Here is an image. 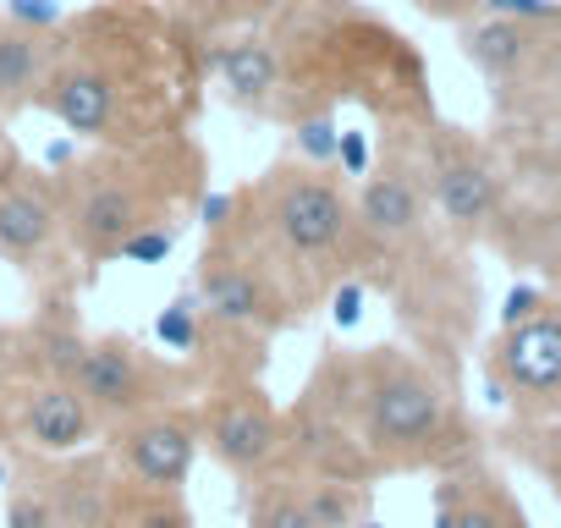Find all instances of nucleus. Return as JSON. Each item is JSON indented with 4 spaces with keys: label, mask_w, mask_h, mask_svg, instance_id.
Masks as SVG:
<instances>
[{
    "label": "nucleus",
    "mask_w": 561,
    "mask_h": 528,
    "mask_svg": "<svg viewBox=\"0 0 561 528\" xmlns=\"http://www.w3.org/2000/svg\"><path fill=\"white\" fill-rule=\"evenodd\" d=\"M209 78L226 105L309 127L342 105H364L386 133H419L435 122L424 56L364 0H280V7L209 45Z\"/></svg>",
    "instance_id": "1"
},
{
    "label": "nucleus",
    "mask_w": 561,
    "mask_h": 528,
    "mask_svg": "<svg viewBox=\"0 0 561 528\" xmlns=\"http://www.w3.org/2000/svg\"><path fill=\"white\" fill-rule=\"evenodd\" d=\"M209 94V39L165 0H105L56 28V61L39 94L72 138L154 144L193 133Z\"/></svg>",
    "instance_id": "2"
},
{
    "label": "nucleus",
    "mask_w": 561,
    "mask_h": 528,
    "mask_svg": "<svg viewBox=\"0 0 561 528\" xmlns=\"http://www.w3.org/2000/svg\"><path fill=\"white\" fill-rule=\"evenodd\" d=\"M287 424V468L298 473L369 484L380 473L457 468L468 457V424L451 375L402 342L325 353Z\"/></svg>",
    "instance_id": "3"
},
{
    "label": "nucleus",
    "mask_w": 561,
    "mask_h": 528,
    "mask_svg": "<svg viewBox=\"0 0 561 528\" xmlns=\"http://www.w3.org/2000/svg\"><path fill=\"white\" fill-rule=\"evenodd\" d=\"M215 220L231 226L298 303L314 314L325 298L369 276V237L358 220V193L347 171L309 154H280L264 176L215 204ZM204 220V226H215Z\"/></svg>",
    "instance_id": "4"
},
{
    "label": "nucleus",
    "mask_w": 561,
    "mask_h": 528,
    "mask_svg": "<svg viewBox=\"0 0 561 528\" xmlns=\"http://www.w3.org/2000/svg\"><path fill=\"white\" fill-rule=\"evenodd\" d=\"M61 182V215H67V248L83 264H111L133 242L154 231H176L209 182V154L193 133L154 138V144H94V154L56 171Z\"/></svg>",
    "instance_id": "5"
},
{
    "label": "nucleus",
    "mask_w": 561,
    "mask_h": 528,
    "mask_svg": "<svg viewBox=\"0 0 561 528\" xmlns=\"http://www.w3.org/2000/svg\"><path fill=\"white\" fill-rule=\"evenodd\" d=\"M193 287H198V347L215 353V364H204V386L259 380L270 342L304 320L270 264L220 220L209 226V237L198 248Z\"/></svg>",
    "instance_id": "6"
},
{
    "label": "nucleus",
    "mask_w": 561,
    "mask_h": 528,
    "mask_svg": "<svg viewBox=\"0 0 561 528\" xmlns=\"http://www.w3.org/2000/svg\"><path fill=\"white\" fill-rule=\"evenodd\" d=\"M462 61L484 78L495 116L528 138H561V12H479L457 28Z\"/></svg>",
    "instance_id": "7"
},
{
    "label": "nucleus",
    "mask_w": 561,
    "mask_h": 528,
    "mask_svg": "<svg viewBox=\"0 0 561 528\" xmlns=\"http://www.w3.org/2000/svg\"><path fill=\"white\" fill-rule=\"evenodd\" d=\"M413 149H419V171H424V187H430L440 226L462 248L501 242L506 204H512V171L495 160V149L479 144L473 133L451 127V122L419 127Z\"/></svg>",
    "instance_id": "8"
},
{
    "label": "nucleus",
    "mask_w": 561,
    "mask_h": 528,
    "mask_svg": "<svg viewBox=\"0 0 561 528\" xmlns=\"http://www.w3.org/2000/svg\"><path fill=\"white\" fill-rule=\"evenodd\" d=\"M67 386H78V397L100 413L105 429H116L149 408H171V402L204 391V375L193 364L144 353L133 336H83Z\"/></svg>",
    "instance_id": "9"
},
{
    "label": "nucleus",
    "mask_w": 561,
    "mask_h": 528,
    "mask_svg": "<svg viewBox=\"0 0 561 528\" xmlns=\"http://www.w3.org/2000/svg\"><path fill=\"white\" fill-rule=\"evenodd\" d=\"M198 424H204V446L209 457L253 484L275 468H287V451H293V424L270 402V391L259 380H215L204 386L198 397Z\"/></svg>",
    "instance_id": "10"
},
{
    "label": "nucleus",
    "mask_w": 561,
    "mask_h": 528,
    "mask_svg": "<svg viewBox=\"0 0 561 528\" xmlns=\"http://www.w3.org/2000/svg\"><path fill=\"white\" fill-rule=\"evenodd\" d=\"M490 375L517 418H556L561 413V303L512 320L490 347Z\"/></svg>",
    "instance_id": "11"
},
{
    "label": "nucleus",
    "mask_w": 561,
    "mask_h": 528,
    "mask_svg": "<svg viewBox=\"0 0 561 528\" xmlns=\"http://www.w3.org/2000/svg\"><path fill=\"white\" fill-rule=\"evenodd\" d=\"M198 451H204L198 402L149 408V413H138V418H127V424L111 429V462H116V473L133 479V484L187 490Z\"/></svg>",
    "instance_id": "12"
},
{
    "label": "nucleus",
    "mask_w": 561,
    "mask_h": 528,
    "mask_svg": "<svg viewBox=\"0 0 561 528\" xmlns=\"http://www.w3.org/2000/svg\"><path fill=\"white\" fill-rule=\"evenodd\" d=\"M56 248H67L61 182L23 165L0 187V259L18 264V271H39Z\"/></svg>",
    "instance_id": "13"
},
{
    "label": "nucleus",
    "mask_w": 561,
    "mask_h": 528,
    "mask_svg": "<svg viewBox=\"0 0 561 528\" xmlns=\"http://www.w3.org/2000/svg\"><path fill=\"white\" fill-rule=\"evenodd\" d=\"M18 435H23L34 451H45V457H72V451H83L89 440H100L105 424H100V413L78 397V386H67V380H56V375H39V380H28V386L18 391Z\"/></svg>",
    "instance_id": "14"
},
{
    "label": "nucleus",
    "mask_w": 561,
    "mask_h": 528,
    "mask_svg": "<svg viewBox=\"0 0 561 528\" xmlns=\"http://www.w3.org/2000/svg\"><path fill=\"white\" fill-rule=\"evenodd\" d=\"M56 61V28H28L0 12V122L39 105Z\"/></svg>",
    "instance_id": "15"
},
{
    "label": "nucleus",
    "mask_w": 561,
    "mask_h": 528,
    "mask_svg": "<svg viewBox=\"0 0 561 528\" xmlns=\"http://www.w3.org/2000/svg\"><path fill=\"white\" fill-rule=\"evenodd\" d=\"M435 528H528V512L517 506V495L495 473L473 468V473H457L440 484Z\"/></svg>",
    "instance_id": "16"
},
{
    "label": "nucleus",
    "mask_w": 561,
    "mask_h": 528,
    "mask_svg": "<svg viewBox=\"0 0 561 528\" xmlns=\"http://www.w3.org/2000/svg\"><path fill=\"white\" fill-rule=\"evenodd\" d=\"M248 528H325L304 495L298 468H275L248 484Z\"/></svg>",
    "instance_id": "17"
},
{
    "label": "nucleus",
    "mask_w": 561,
    "mask_h": 528,
    "mask_svg": "<svg viewBox=\"0 0 561 528\" xmlns=\"http://www.w3.org/2000/svg\"><path fill=\"white\" fill-rule=\"evenodd\" d=\"M100 528H193V512H187L182 490L116 479V495H111V512H105Z\"/></svg>",
    "instance_id": "18"
},
{
    "label": "nucleus",
    "mask_w": 561,
    "mask_h": 528,
    "mask_svg": "<svg viewBox=\"0 0 561 528\" xmlns=\"http://www.w3.org/2000/svg\"><path fill=\"white\" fill-rule=\"evenodd\" d=\"M304 479V495L314 506V517L325 528H358L364 512H369V484L358 479H336V473H298Z\"/></svg>",
    "instance_id": "19"
},
{
    "label": "nucleus",
    "mask_w": 561,
    "mask_h": 528,
    "mask_svg": "<svg viewBox=\"0 0 561 528\" xmlns=\"http://www.w3.org/2000/svg\"><path fill=\"white\" fill-rule=\"evenodd\" d=\"M7 528H61V517H56L45 484H23V490H12V501H7Z\"/></svg>",
    "instance_id": "20"
},
{
    "label": "nucleus",
    "mask_w": 561,
    "mask_h": 528,
    "mask_svg": "<svg viewBox=\"0 0 561 528\" xmlns=\"http://www.w3.org/2000/svg\"><path fill=\"white\" fill-rule=\"evenodd\" d=\"M408 7H413L419 18H430V23L462 28V23H473V18L484 12V0H408Z\"/></svg>",
    "instance_id": "21"
},
{
    "label": "nucleus",
    "mask_w": 561,
    "mask_h": 528,
    "mask_svg": "<svg viewBox=\"0 0 561 528\" xmlns=\"http://www.w3.org/2000/svg\"><path fill=\"white\" fill-rule=\"evenodd\" d=\"M7 18H18L28 28H61V12L50 0H7Z\"/></svg>",
    "instance_id": "22"
},
{
    "label": "nucleus",
    "mask_w": 561,
    "mask_h": 528,
    "mask_svg": "<svg viewBox=\"0 0 561 528\" xmlns=\"http://www.w3.org/2000/svg\"><path fill=\"white\" fill-rule=\"evenodd\" d=\"M556 220H561V209H556ZM534 264H539L545 276H556V282H561V237H550V242L534 253Z\"/></svg>",
    "instance_id": "23"
},
{
    "label": "nucleus",
    "mask_w": 561,
    "mask_h": 528,
    "mask_svg": "<svg viewBox=\"0 0 561 528\" xmlns=\"http://www.w3.org/2000/svg\"><path fill=\"white\" fill-rule=\"evenodd\" d=\"M18 171H23V154H18V144H12L7 133H0V187H7Z\"/></svg>",
    "instance_id": "24"
}]
</instances>
